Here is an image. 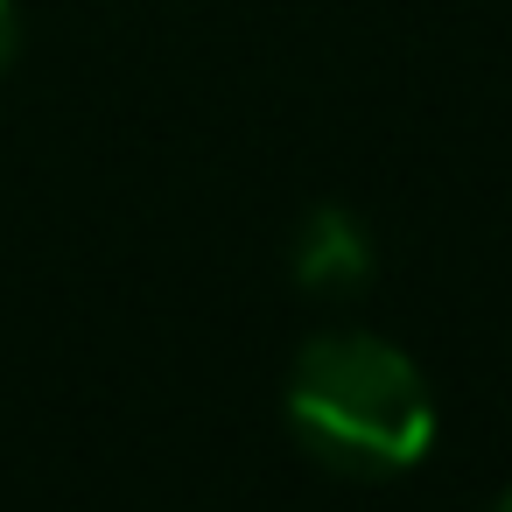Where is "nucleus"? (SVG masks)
<instances>
[{
    "label": "nucleus",
    "instance_id": "obj_1",
    "mask_svg": "<svg viewBox=\"0 0 512 512\" xmlns=\"http://www.w3.org/2000/svg\"><path fill=\"white\" fill-rule=\"evenodd\" d=\"M288 428L337 477H407L435 449V393L400 344L323 330L288 372Z\"/></svg>",
    "mask_w": 512,
    "mask_h": 512
},
{
    "label": "nucleus",
    "instance_id": "obj_2",
    "mask_svg": "<svg viewBox=\"0 0 512 512\" xmlns=\"http://www.w3.org/2000/svg\"><path fill=\"white\" fill-rule=\"evenodd\" d=\"M288 267L309 295L323 302H344V295H365L372 288V232L358 211L344 204H316L302 225H295V246H288Z\"/></svg>",
    "mask_w": 512,
    "mask_h": 512
},
{
    "label": "nucleus",
    "instance_id": "obj_3",
    "mask_svg": "<svg viewBox=\"0 0 512 512\" xmlns=\"http://www.w3.org/2000/svg\"><path fill=\"white\" fill-rule=\"evenodd\" d=\"M15 50H22V22H15V0H0V78H8Z\"/></svg>",
    "mask_w": 512,
    "mask_h": 512
},
{
    "label": "nucleus",
    "instance_id": "obj_4",
    "mask_svg": "<svg viewBox=\"0 0 512 512\" xmlns=\"http://www.w3.org/2000/svg\"><path fill=\"white\" fill-rule=\"evenodd\" d=\"M491 512H512V484H505V491H498V505H491Z\"/></svg>",
    "mask_w": 512,
    "mask_h": 512
}]
</instances>
